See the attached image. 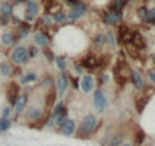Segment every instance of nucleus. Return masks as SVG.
Instances as JSON below:
<instances>
[{"instance_id":"obj_17","label":"nucleus","mask_w":155,"mask_h":146,"mask_svg":"<svg viewBox=\"0 0 155 146\" xmlns=\"http://www.w3.org/2000/svg\"><path fill=\"white\" fill-rule=\"evenodd\" d=\"M62 108H64L62 101H59V102H56V104L53 105V111H52V114H50V117H49V120H47V126H52V125H53V122H55L56 116L62 111Z\"/></svg>"},{"instance_id":"obj_25","label":"nucleus","mask_w":155,"mask_h":146,"mask_svg":"<svg viewBox=\"0 0 155 146\" xmlns=\"http://www.w3.org/2000/svg\"><path fill=\"white\" fill-rule=\"evenodd\" d=\"M38 23H40V25H43V26H50V25H53L52 14H49V12H44V14L41 15V18L38 20Z\"/></svg>"},{"instance_id":"obj_24","label":"nucleus","mask_w":155,"mask_h":146,"mask_svg":"<svg viewBox=\"0 0 155 146\" xmlns=\"http://www.w3.org/2000/svg\"><path fill=\"white\" fill-rule=\"evenodd\" d=\"M123 141V134L122 132H117L111 137V140L108 141V146H120Z\"/></svg>"},{"instance_id":"obj_32","label":"nucleus","mask_w":155,"mask_h":146,"mask_svg":"<svg viewBox=\"0 0 155 146\" xmlns=\"http://www.w3.org/2000/svg\"><path fill=\"white\" fill-rule=\"evenodd\" d=\"M138 17H140L141 22L146 23V18H147V8H144V6L138 8Z\"/></svg>"},{"instance_id":"obj_41","label":"nucleus","mask_w":155,"mask_h":146,"mask_svg":"<svg viewBox=\"0 0 155 146\" xmlns=\"http://www.w3.org/2000/svg\"><path fill=\"white\" fill-rule=\"evenodd\" d=\"M120 146H132V144H131V143H122Z\"/></svg>"},{"instance_id":"obj_10","label":"nucleus","mask_w":155,"mask_h":146,"mask_svg":"<svg viewBox=\"0 0 155 146\" xmlns=\"http://www.w3.org/2000/svg\"><path fill=\"white\" fill-rule=\"evenodd\" d=\"M79 88H81L84 93L93 91V90H94V79H93V76L84 75V76L79 79Z\"/></svg>"},{"instance_id":"obj_34","label":"nucleus","mask_w":155,"mask_h":146,"mask_svg":"<svg viewBox=\"0 0 155 146\" xmlns=\"http://www.w3.org/2000/svg\"><path fill=\"white\" fill-rule=\"evenodd\" d=\"M55 61H56L58 68H59L61 71H64V70H65V61H64V58H55Z\"/></svg>"},{"instance_id":"obj_8","label":"nucleus","mask_w":155,"mask_h":146,"mask_svg":"<svg viewBox=\"0 0 155 146\" xmlns=\"http://www.w3.org/2000/svg\"><path fill=\"white\" fill-rule=\"evenodd\" d=\"M20 96V85L17 82H11L6 88V101H8V105L14 107L17 98Z\"/></svg>"},{"instance_id":"obj_22","label":"nucleus","mask_w":155,"mask_h":146,"mask_svg":"<svg viewBox=\"0 0 155 146\" xmlns=\"http://www.w3.org/2000/svg\"><path fill=\"white\" fill-rule=\"evenodd\" d=\"M12 125L11 117H0V132H6Z\"/></svg>"},{"instance_id":"obj_20","label":"nucleus","mask_w":155,"mask_h":146,"mask_svg":"<svg viewBox=\"0 0 155 146\" xmlns=\"http://www.w3.org/2000/svg\"><path fill=\"white\" fill-rule=\"evenodd\" d=\"M52 18H53V23L62 25V23L67 22V12H64L62 9H59V11H56V12L52 14Z\"/></svg>"},{"instance_id":"obj_7","label":"nucleus","mask_w":155,"mask_h":146,"mask_svg":"<svg viewBox=\"0 0 155 146\" xmlns=\"http://www.w3.org/2000/svg\"><path fill=\"white\" fill-rule=\"evenodd\" d=\"M123 18V11H111L107 9L104 12V23L108 26H117Z\"/></svg>"},{"instance_id":"obj_38","label":"nucleus","mask_w":155,"mask_h":146,"mask_svg":"<svg viewBox=\"0 0 155 146\" xmlns=\"http://www.w3.org/2000/svg\"><path fill=\"white\" fill-rule=\"evenodd\" d=\"M147 76H149V79L155 84V71H149V73H147Z\"/></svg>"},{"instance_id":"obj_2","label":"nucleus","mask_w":155,"mask_h":146,"mask_svg":"<svg viewBox=\"0 0 155 146\" xmlns=\"http://www.w3.org/2000/svg\"><path fill=\"white\" fill-rule=\"evenodd\" d=\"M40 14V5L37 0H28L25 2V22L31 23L34 20H37Z\"/></svg>"},{"instance_id":"obj_11","label":"nucleus","mask_w":155,"mask_h":146,"mask_svg":"<svg viewBox=\"0 0 155 146\" xmlns=\"http://www.w3.org/2000/svg\"><path fill=\"white\" fill-rule=\"evenodd\" d=\"M28 95L26 93H23V95H20L18 98H17V101H15V104H14V113L17 114V116H20L25 110H26V107H28Z\"/></svg>"},{"instance_id":"obj_15","label":"nucleus","mask_w":155,"mask_h":146,"mask_svg":"<svg viewBox=\"0 0 155 146\" xmlns=\"http://www.w3.org/2000/svg\"><path fill=\"white\" fill-rule=\"evenodd\" d=\"M26 117L32 122H37L40 120L41 117V108L37 107V105H31V107H26Z\"/></svg>"},{"instance_id":"obj_12","label":"nucleus","mask_w":155,"mask_h":146,"mask_svg":"<svg viewBox=\"0 0 155 146\" xmlns=\"http://www.w3.org/2000/svg\"><path fill=\"white\" fill-rule=\"evenodd\" d=\"M81 64H82L84 68H87V70H93V68L99 67V58H97L96 55L90 53V55L84 56V59L81 61Z\"/></svg>"},{"instance_id":"obj_21","label":"nucleus","mask_w":155,"mask_h":146,"mask_svg":"<svg viewBox=\"0 0 155 146\" xmlns=\"http://www.w3.org/2000/svg\"><path fill=\"white\" fill-rule=\"evenodd\" d=\"M35 81H37V73H35V71H28L26 75H23V76L20 78V84H21V85H26V84L35 82Z\"/></svg>"},{"instance_id":"obj_4","label":"nucleus","mask_w":155,"mask_h":146,"mask_svg":"<svg viewBox=\"0 0 155 146\" xmlns=\"http://www.w3.org/2000/svg\"><path fill=\"white\" fill-rule=\"evenodd\" d=\"M11 59H12V62H15L18 65L26 64L31 59L29 58V53H28V47L26 46H17L12 50V53H11Z\"/></svg>"},{"instance_id":"obj_28","label":"nucleus","mask_w":155,"mask_h":146,"mask_svg":"<svg viewBox=\"0 0 155 146\" xmlns=\"http://www.w3.org/2000/svg\"><path fill=\"white\" fill-rule=\"evenodd\" d=\"M28 53H29V58H35V56L40 53V49H38V46H35V44L29 46V47H28Z\"/></svg>"},{"instance_id":"obj_40","label":"nucleus","mask_w":155,"mask_h":146,"mask_svg":"<svg viewBox=\"0 0 155 146\" xmlns=\"http://www.w3.org/2000/svg\"><path fill=\"white\" fill-rule=\"evenodd\" d=\"M9 2L12 3V5H20V3H23L25 0H9Z\"/></svg>"},{"instance_id":"obj_16","label":"nucleus","mask_w":155,"mask_h":146,"mask_svg":"<svg viewBox=\"0 0 155 146\" xmlns=\"http://www.w3.org/2000/svg\"><path fill=\"white\" fill-rule=\"evenodd\" d=\"M129 79H131L134 88H137V90H141V88H143V85H144V84H143V78H141V75H140L137 70H131Z\"/></svg>"},{"instance_id":"obj_33","label":"nucleus","mask_w":155,"mask_h":146,"mask_svg":"<svg viewBox=\"0 0 155 146\" xmlns=\"http://www.w3.org/2000/svg\"><path fill=\"white\" fill-rule=\"evenodd\" d=\"M105 41H107L110 46H114V44H116V37H114V34H113V32H107V34H105Z\"/></svg>"},{"instance_id":"obj_19","label":"nucleus","mask_w":155,"mask_h":146,"mask_svg":"<svg viewBox=\"0 0 155 146\" xmlns=\"http://www.w3.org/2000/svg\"><path fill=\"white\" fill-rule=\"evenodd\" d=\"M128 3V0H111L108 3V9L111 11H123Z\"/></svg>"},{"instance_id":"obj_6","label":"nucleus","mask_w":155,"mask_h":146,"mask_svg":"<svg viewBox=\"0 0 155 146\" xmlns=\"http://www.w3.org/2000/svg\"><path fill=\"white\" fill-rule=\"evenodd\" d=\"M67 87H68V76H67V73L64 70V71H59L58 73L56 81H55V90H56L58 98H62V95L65 93Z\"/></svg>"},{"instance_id":"obj_37","label":"nucleus","mask_w":155,"mask_h":146,"mask_svg":"<svg viewBox=\"0 0 155 146\" xmlns=\"http://www.w3.org/2000/svg\"><path fill=\"white\" fill-rule=\"evenodd\" d=\"M68 81H71L73 88H79V79H78V78H71V79H68Z\"/></svg>"},{"instance_id":"obj_39","label":"nucleus","mask_w":155,"mask_h":146,"mask_svg":"<svg viewBox=\"0 0 155 146\" xmlns=\"http://www.w3.org/2000/svg\"><path fill=\"white\" fill-rule=\"evenodd\" d=\"M64 2H65V3H68V5L71 6V5H76V3H79L81 0H64Z\"/></svg>"},{"instance_id":"obj_9","label":"nucleus","mask_w":155,"mask_h":146,"mask_svg":"<svg viewBox=\"0 0 155 146\" xmlns=\"http://www.w3.org/2000/svg\"><path fill=\"white\" fill-rule=\"evenodd\" d=\"M58 128H59V132H61L62 135L70 137V135H73L74 131H76V122H74L73 119H68V117H67V119L64 120V123L59 125Z\"/></svg>"},{"instance_id":"obj_35","label":"nucleus","mask_w":155,"mask_h":146,"mask_svg":"<svg viewBox=\"0 0 155 146\" xmlns=\"http://www.w3.org/2000/svg\"><path fill=\"white\" fill-rule=\"evenodd\" d=\"M146 102H147V98H146V96H144V98H143L140 102L137 101V111H138V113H141V111H143V108H144Z\"/></svg>"},{"instance_id":"obj_1","label":"nucleus","mask_w":155,"mask_h":146,"mask_svg":"<svg viewBox=\"0 0 155 146\" xmlns=\"http://www.w3.org/2000/svg\"><path fill=\"white\" fill-rule=\"evenodd\" d=\"M96 126H97V119H96V116H94V114H87V116H84L81 125L78 126V129H76L74 132L78 134V138H88V137H91V134L94 132Z\"/></svg>"},{"instance_id":"obj_26","label":"nucleus","mask_w":155,"mask_h":146,"mask_svg":"<svg viewBox=\"0 0 155 146\" xmlns=\"http://www.w3.org/2000/svg\"><path fill=\"white\" fill-rule=\"evenodd\" d=\"M67 119V108L64 107L62 108V111L56 116V119H55V122H53V125H56V126H59V125H62L64 123V120Z\"/></svg>"},{"instance_id":"obj_13","label":"nucleus","mask_w":155,"mask_h":146,"mask_svg":"<svg viewBox=\"0 0 155 146\" xmlns=\"http://www.w3.org/2000/svg\"><path fill=\"white\" fill-rule=\"evenodd\" d=\"M31 31H32V26H31L28 22H23V23H20V25L17 26V32H15V35H17V38L23 40V38L29 37Z\"/></svg>"},{"instance_id":"obj_5","label":"nucleus","mask_w":155,"mask_h":146,"mask_svg":"<svg viewBox=\"0 0 155 146\" xmlns=\"http://www.w3.org/2000/svg\"><path fill=\"white\" fill-rule=\"evenodd\" d=\"M93 104H94V108L99 111V113H104L107 110V105H108V101H107V96H105V91L102 88H96L94 95H93Z\"/></svg>"},{"instance_id":"obj_23","label":"nucleus","mask_w":155,"mask_h":146,"mask_svg":"<svg viewBox=\"0 0 155 146\" xmlns=\"http://www.w3.org/2000/svg\"><path fill=\"white\" fill-rule=\"evenodd\" d=\"M12 75V67L8 62H2L0 64V76H9Z\"/></svg>"},{"instance_id":"obj_36","label":"nucleus","mask_w":155,"mask_h":146,"mask_svg":"<svg viewBox=\"0 0 155 146\" xmlns=\"http://www.w3.org/2000/svg\"><path fill=\"white\" fill-rule=\"evenodd\" d=\"M143 138H144V132H143V131H138L137 135H135V143L140 144V143L143 141Z\"/></svg>"},{"instance_id":"obj_3","label":"nucleus","mask_w":155,"mask_h":146,"mask_svg":"<svg viewBox=\"0 0 155 146\" xmlns=\"http://www.w3.org/2000/svg\"><path fill=\"white\" fill-rule=\"evenodd\" d=\"M87 12V3H84L82 0L79 3H76V5H71L70 11L67 12V20L70 22H76V20H79L81 17H84Z\"/></svg>"},{"instance_id":"obj_31","label":"nucleus","mask_w":155,"mask_h":146,"mask_svg":"<svg viewBox=\"0 0 155 146\" xmlns=\"http://www.w3.org/2000/svg\"><path fill=\"white\" fill-rule=\"evenodd\" d=\"M12 113H14V108H12L11 105H6V107L2 110V116H0V117H11Z\"/></svg>"},{"instance_id":"obj_42","label":"nucleus","mask_w":155,"mask_h":146,"mask_svg":"<svg viewBox=\"0 0 155 146\" xmlns=\"http://www.w3.org/2000/svg\"><path fill=\"white\" fill-rule=\"evenodd\" d=\"M128 2H129V0H128Z\"/></svg>"},{"instance_id":"obj_29","label":"nucleus","mask_w":155,"mask_h":146,"mask_svg":"<svg viewBox=\"0 0 155 146\" xmlns=\"http://www.w3.org/2000/svg\"><path fill=\"white\" fill-rule=\"evenodd\" d=\"M146 23L155 25V8H152V9H147V18H146Z\"/></svg>"},{"instance_id":"obj_30","label":"nucleus","mask_w":155,"mask_h":146,"mask_svg":"<svg viewBox=\"0 0 155 146\" xmlns=\"http://www.w3.org/2000/svg\"><path fill=\"white\" fill-rule=\"evenodd\" d=\"M107 41H105V34H97L94 37V44L96 46H104Z\"/></svg>"},{"instance_id":"obj_27","label":"nucleus","mask_w":155,"mask_h":146,"mask_svg":"<svg viewBox=\"0 0 155 146\" xmlns=\"http://www.w3.org/2000/svg\"><path fill=\"white\" fill-rule=\"evenodd\" d=\"M55 85V82H53V79L50 78V76H44L43 79H41V87H46V88H52Z\"/></svg>"},{"instance_id":"obj_14","label":"nucleus","mask_w":155,"mask_h":146,"mask_svg":"<svg viewBox=\"0 0 155 146\" xmlns=\"http://www.w3.org/2000/svg\"><path fill=\"white\" fill-rule=\"evenodd\" d=\"M50 43V38L46 32H35L34 35V44L40 46V47H47V44Z\"/></svg>"},{"instance_id":"obj_18","label":"nucleus","mask_w":155,"mask_h":146,"mask_svg":"<svg viewBox=\"0 0 155 146\" xmlns=\"http://www.w3.org/2000/svg\"><path fill=\"white\" fill-rule=\"evenodd\" d=\"M0 41H2L3 46H12L15 43V34L11 31H5L2 37H0Z\"/></svg>"}]
</instances>
